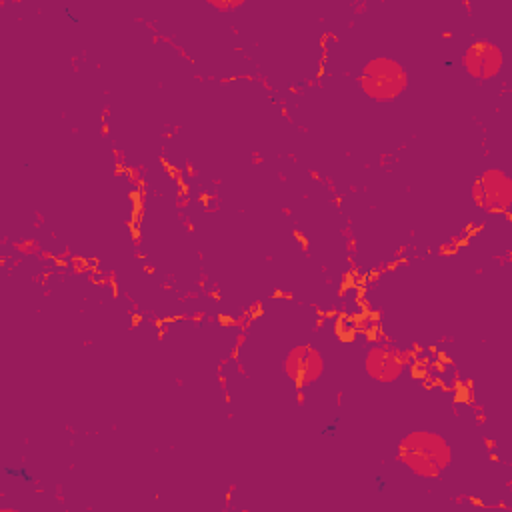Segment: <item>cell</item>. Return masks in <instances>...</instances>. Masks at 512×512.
<instances>
[{
	"label": "cell",
	"instance_id": "5b68a950",
	"mask_svg": "<svg viewBox=\"0 0 512 512\" xmlns=\"http://www.w3.org/2000/svg\"><path fill=\"white\" fill-rule=\"evenodd\" d=\"M286 374L298 386H308L316 382L324 370V360L320 352L308 344L294 346L286 356Z\"/></svg>",
	"mask_w": 512,
	"mask_h": 512
},
{
	"label": "cell",
	"instance_id": "277c9868",
	"mask_svg": "<svg viewBox=\"0 0 512 512\" xmlns=\"http://www.w3.org/2000/svg\"><path fill=\"white\" fill-rule=\"evenodd\" d=\"M462 64L470 76L478 80H488L500 72L504 64V54L496 44L480 40L466 48V52L462 54Z\"/></svg>",
	"mask_w": 512,
	"mask_h": 512
},
{
	"label": "cell",
	"instance_id": "6da1fadb",
	"mask_svg": "<svg viewBox=\"0 0 512 512\" xmlns=\"http://www.w3.org/2000/svg\"><path fill=\"white\" fill-rule=\"evenodd\" d=\"M450 446L448 442L426 430L410 432L398 444V460L416 476L436 478L450 464Z\"/></svg>",
	"mask_w": 512,
	"mask_h": 512
},
{
	"label": "cell",
	"instance_id": "8992f818",
	"mask_svg": "<svg viewBox=\"0 0 512 512\" xmlns=\"http://www.w3.org/2000/svg\"><path fill=\"white\" fill-rule=\"evenodd\" d=\"M366 372L378 380V382H392L402 374L404 362L400 352L386 348V346H376L366 354Z\"/></svg>",
	"mask_w": 512,
	"mask_h": 512
},
{
	"label": "cell",
	"instance_id": "3957f363",
	"mask_svg": "<svg viewBox=\"0 0 512 512\" xmlns=\"http://www.w3.org/2000/svg\"><path fill=\"white\" fill-rule=\"evenodd\" d=\"M474 198L484 210H506L512 200V182L502 170L490 168L474 184Z\"/></svg>",
	"mask_w": 512,
	"mask_h": 512
},
{
	"label": "cell",
	"instance_id": "7a4b0ae2",
	"mask_svg": "<svg viewBox=\"0 0 512 512\" xmlns=\"http://www.w3.org/2000/svg\"><path fill=\"white\" fill-rule=\"evenodd\" d=\"M406 72L404 68L386 56H378L372 58L360 76V86L362 90L374 98V100H392L396 98L404 88H406Z\"/></svg>",
	"mask_w": 512,
	"mask_h": 512
}]
</instances>
